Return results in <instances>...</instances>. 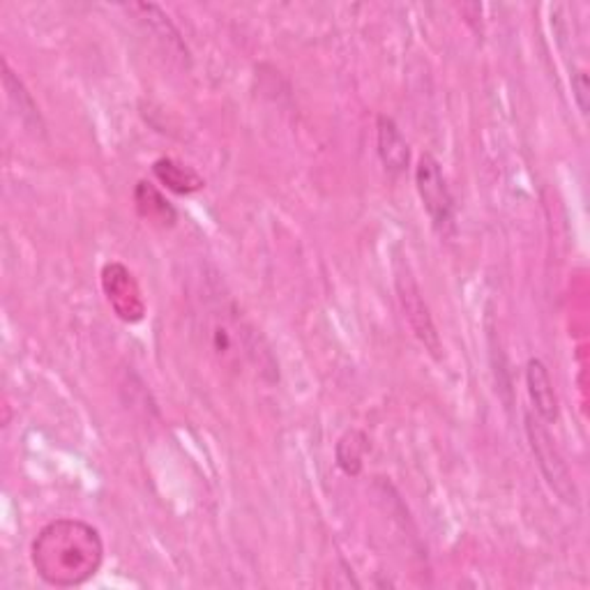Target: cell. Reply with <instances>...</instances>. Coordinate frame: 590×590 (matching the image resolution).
Listing matches in <instances>:
<instances>
[{
  "mask_svg": "<svg viewBox=\"0 0 590 590\" xmlns=\"http://www.w3.org/2000/svg\"><path fill=\"white\" fill-rule=\"evenodd\" d=\"M135 208L143 222L160 227V229H171L178 222V212L171 206L166 196L148 181H141L135 187Z\"/></svg>",
  "mask_w": 590,
  "mask_h": 590,
  "instance_id": "cell-11",
  "label": "cell"
},
{
  "mask_svg": "<svg viewBox=\"0 0 590 590\" xmlns=\"http://www.w3.org/2000/svg\"><path fill=\"white\" fill-rule=\"evenodd\" d=\"M395 287H397V298H400V304L404 310V316H406V321L410 325L415 339H418L425 346V351L433 360H441L443 358L441 335H439V331H436L431 312H429V304H427V300L423 296L420 284L415 281L408 264L402 258L395 261Z\"/></svg>",
  "mask_w": 590,
  "mask_h": 590,
  "instance_id": "cell-3",
  "label": "cell"
},
{
  "mask_svg": "<svg viewBox=\"0 0 590 590\" xmlns=\"http://www.w3.org/2000/svg\"><path fill=\"white\" fill-rule=\"evenodd\" d=\"M35 575L54 588L89 583L104 563V540L93 523L83 519H54L31 542Z\"/></svg>",
  "mask_w": 590,
  "mask_h": 590,
  "instance_id": "cell-1",
  "label": "cell"
},
{
  "mask_svg": "<svg viewBox=\"0 0 590 590\" xmlns=\"http://www.w3.org/2000/svg\"><path fill=\"white\" fill-rule=\"evenodd\" d=\"M100 281H102V291L106 296L108 308H112V312L123 323L135 325L143 321L146 300L132 270L118 264V261H112V264H106L102 268Z\"/></svg>",
  "mask_w": 590,
  "mask_h": 590,
  "instance_id": "cell-6",
  "label": "cell"
},
{
  "mask_svg": "<svg viewBox=\"0 0 590 590\" xmlns=\"http://www.w3.org/2000/svg\"><path fill=\"white\" fill-rule=\"evenodd\" d=\"M201 327L208 354L217 365L229 371L254 369L256 377L270 385L279 381V367L264 335L243 316L231 298L217 289L206 298Z\"/></svg>",
  "mask_w": 590,
  "mask_h": 590,
  "instance_id": "cell-2",
  "label": "cell"
},
{
  "mask_svg": "<svg viewBox=\"0 0 590 590\" xmlns=\"http://www.w3.org/2000/svg\"><path fill=\"white\" fill-rule=\"evenodd\" d=\"M377 146H379V158L387 173L400 176V173L406 171L410 162V150L402 135V129L390 116H379L377 120Z\"/></svg>",
  "mask_w": 590,
  "mask_h": 590,
  "instance_id": "cell-9",
  "label": "cell"
},
{
  "mask_svg": "<svg viewBox=\"0 0 590 590\" xmlns=\"http://www.w3.org/2000/svg\"><path fill=\"white\" fill-rule=\"evenodd\" d=\"M152 173H155V178L166 189H171L173 194H181V196H189V194L206 187L199 173H196L192 166L173 160V158H160L155 164H152Z\"/></svg>",
  "mask_w": 590,
  "mask_h": 590,
  "instance_id": "cell-12",
  "label": "cell"
},
{
  "mask_svg": "<svg viewBox=\"0 0 590 590\" xmlns=\"http://www.w3.org/2000/svg\"><path fill=\"white\" fill-rule=\"evenodd\" d=\"M3 85H5V93H8V100L10 104L14 106V112L21 120V125H24L28 132H33L35 137L39 135H45V120H42V114H39V108L33 100V95L28 93V89L24 85V81H21L12 68H10V62L3 58Z\"/></svg>",
  "mask_w": 590,
  "mask_h": 590,
  "instance_id": "cell-10",
  "label": "cell"
},
{
  "mask_svg": "<svg viewBox=\"0 0 590 590\" xmlns=\"http://www.w3.org/2000/svg\"><path fill=\"white\" fill-rule=\"evenodd\" d=\"M527 385H529V395L535 408V415L546 423L554 425L558 420V397L554 390V381L549 377V369L537 358H531L527 365Z\"/></svg>",
  "mask_w": 590,
  "mask_h": 590,
  "instance_id": "cell-8",
  "label": "cell"
},
{
  "mask_svg": "<svg viewBox=\"0 0 590 590\" xmlns=\"http://www.w3.org/2000/svg\"><path fill=\"white\" fill-rule=\"evenodd\" d=\"M527 433H529V441H531V450L537 459V468L544 475L546 485L552 487V491L563 502L577 508L579 506V491H577L575 479H572L570 471H567L560 452L556 450L549 431H546L544 423L533 413H527Z\"/></svg>",
  "mask_w": 590,
  "mask_h": 590,
  "instance_id": "cell-4",
  "label": "cell"
},
{
  "mask_svg": "<svg viewBox=\"0 0 590 590\" xmlns=\"http://www.w3.org/2000/svg\"><path fill=\"white\" fill-rule=\"evenodd\" d=\"M369 439L360 429H348L335 446V462L344 475L358 477L362 473L365 454L369 452Z\"/></svg>",
  "mask_w": 590,
  "mask_h": 590,
  "instance_id": "cell-13",
  "label": "cell"
},
{
  "mask_svg": "<svg viewBox=\"0 0 590 590\" xmlns=\"http://www.w3.org/2000/svg\"><path fill=\"white\" fill-rule=\"evenodd\" d=\"M572 95L579 106V114L588 116V95H590V85H588V74L586 70H575L572 72Z\"/></svg>",
  "mask_w": 590,
  "mask_h": 590,
  "instance_id": "cell-14",
  "label": "cell"
},
{
  "mask_svg": "<svg viewBox=\"0 0 590 590\" xmlns=\"http://www.w3.org/2000/svg\"><path fill=\"white\" fill-rule=\"evenodd\" d=\"M415 187H418L420 201L433 229L439 233H448L454 229V199L446 183L441 162L431 152H425L415 166Z\"/></svg>",
  "mask_w": 590,
  "mask_h": 590,
  "instance_id": "cell-5",
  "label": "cell"
},
{
  "mask_svg": "<svg viewBox=\"0 0 590 590\" xmlns=\"http://www.w3.org/2000/svg\"><path fill=\"white\" fill-rule=\"evenodd\" d=\"M129 14H135V19L139 21V24H143V28L155 35V39H160L162 45L166 47V51L171 56H176L181 60H189V51L185 47V42L178 33V28L171 24L169 16L158 8V5H150V3H135V5H127L125 8Z\"/></svg>",
  "mask_w": 590,
  "mask_h": 590,
  "instance_id": "cell-7",
  "label": "cell"
}]
</instances>
